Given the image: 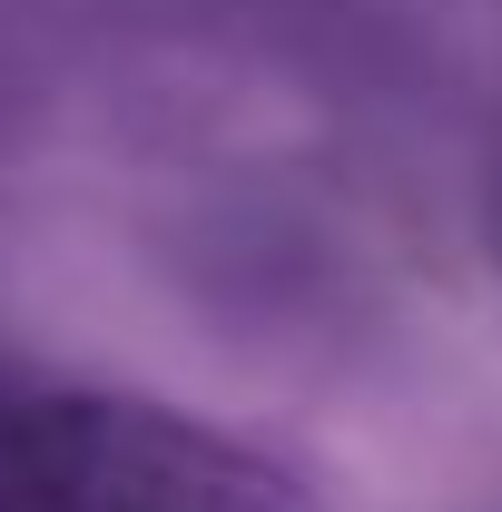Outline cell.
Segmentation results:
<instances>
[{
	"label": "cell",
	"mask_w": 502,
	"mask_h": 512,
	"mask_svg": "<svg viewBox=\"0 0 502 512\" xmlns=\"http://www.w3.org/2000/svg\"><path fill=\"white\" fill-rule=\"evenodd\" d=\"M0 512H325L237 434L138 394L0 375Z\"/></svg>",
	"instance_id": "obj_1"
}]
</instances>
